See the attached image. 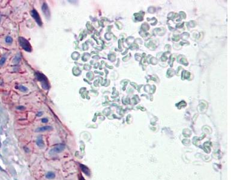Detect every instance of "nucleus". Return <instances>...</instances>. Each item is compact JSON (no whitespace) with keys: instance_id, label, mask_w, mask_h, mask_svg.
Segmentation results:
<instances>
[{"instance_id":"7","label":"nucleus","mask_w":240,"mask_h":180,"mask_svg":"<svg viewBox=\"0 0 240 180\" xmlns=\"http://www.w3.org/2000/svg\"><path fill=\"white\" fill-rule=\"evenodd\" d=\"M80 167L81 168V170H82V172H84L85 175H87V176H89L90 175V172H89V169L88 168H87V166H85V165H80Z\"/></svg>"},{"instance_id":"11","label":"nucleus","mask_w":240,"mask_h":180,"mask_svg":"<svg viewBox=\"0 0 240 180\" xmlns=\"http://www.w3.org/2000/svg\"><path fill=\"white\" fill-rule=\"evenodd\" d=\"M21 56L20 55H16L15 56V58H14V62H16V63H18V62H19L20 61V60H21Z\"/></svg>"},{"instance_id":"9","label":"nucleus","mask_w":240,"mask_h":180,"mask_svg":"<svg viewBox=\"0 0 240 180\" xmlns=\"http://www.w3.org/2000/svg\"><path fill=\"white\" fill-rule=\"evenodd\" d=\"M46 177L47 179H52L55 177V174L54 173V172H49L46 174Z\"/></svg>"},{"instance_id":"14","label":"nucleus","mask_w":240,"mask_h":180,"mask_svg":"<svg viewBox=\"0 0 240 180\" xmlns=\"http://www.w3.org/2000/svg\"><path fill=\"white\" fill-rule=\"evenodd\" d=\"M42 122H43V123H46V122H48V120H47V118H43L42 120Z\"/></svg>"},{"instance_id":"17","label":"nucleus","mask_w":240,"mask_h":180,"mask_svg":"<svg viewBox=\"0 0 240 180\" xmlns=\"http://www.w3.org/2000/svg\"><path fill=\"white\" fill-rule=\"evenodd\" d=\"M1 16H0V22H1Z\"/></svg>"},{"instance_id":"5","label":"nucleus","mask_w":240,"mask_h":180,"mask_svg":"<svg viewBox=\"0 0 240 180\" xmlns=\"http://www.w3.org/2000/svg\"><path fill=\"white\" fill-rule=\"evenodd\" d=\"M65 149V145L64 144H59L58 145H56V146L53 148L52 151H52L54 153H60L62 151H63Z\"/></svg>"},{"instance_id":"12","label":"nucleus","mask_w":240,"mask_h":180,"mask_svg":"<svg viewBox=\"0 0 240 180\" xmlns=\"http://www.w3.org/2000/svg\"><path fill=\"white\" fill-rule=\"evenodd\" d=\"M18 88L21 90V91H23V92H26L27 90H28V89H27V88L25 87L24 86H22V85H20L19 87H18Z\"/></svg>"},{"instance_id":"2","label":"nucleus","mask_w":240,"mask_h":180,"mask_svg":"<svg viewBox=\"0 0 240 180\" xmlns=\"http://www.w3.org/2000/svg\"><path fill=\"white\" fill-rule=\"evenodd\" d=\"M19 45L22 48L24 49L25 51H27V52H31L32 51V47L31 46L30 43L27 39L25 38L21 37L19 38Z\"/></svg>"},{"instance_id":"4","label":"nucleus","mask_w":240,"mask_h":180,"mask_svg":"<svg viewBox=\"0 0 240 180\" xmlns=\"http://www.w3.org/2000/svg\"><path fill=\"white\" fill-rule=\"evenodd\" d=\"M42 10L43 11L44 14H45V16L47 18H49L51 16V12L50 10H49V9L48 6H47V4L46 3H44L42 5Z\"/></svg>"},{"instance_id":"8","label":"nucleus","mask_w":240,"mask_h":180,"mask_svg":"<svg viewBox=\"0 0 240 180\" xmlns=\"http://www.w3.org/2000/svg\"><path fill=\"white\" fill-rule=\"evenodd\" d=\"M36 144L38 146H39V147H40V148L43 147L44 145H45V144H44L43 140V139H42V136H38V137L37 139Z\"/></svg>"},{"instance_id":"13","label":"nucleus","mask_w":240,"mask_h":180,"mask_svg":"<svg viewBox=\"0 0 240 180\" xmlns=\"http://www.w3.org/2000/svg\"><path fill=\"white\" fill-rule=\"evenodd\" d=\"M5 60H6V59H5V58H4V57L2 58L0 60V66H3V64L5 63Z\"/></svg>"},{"instance_id":"16","label":"nucleus","mask_w":240,"mask_h":180,"mask_svg":"<svg viewBox=\"0 0 240 180\" xmlns=\"http://www.w3.org/2000/svg\"><path fill=\"white\" fill-rule=\"evenodd\" d=\"M42 114H43V113H42V112H39L37 114V116H40V115H42Z\"/></svg>"},{"instance_id":"15","label":"nucleus","mask_w":240,"mask_h":180,"mask_svg":"<svg viewBox=\"0 0 240 180\" xmlns=\"http://www.w3.org/2000/svg\"><path fill=\"white\" fill-rule=\"evenodd\" d=\"M17 109H20V110H22V109H25V107L24 106H18L17 107Z\"/></svg>"},{"instance_id":"1","label":"nucleus","mask_w":240,"mask_h":180,"mask_svg":"<svg viewBox=\"0 0 240 180\" xmlns=\"http://www.w3.org/2000/svg\"><path fill=\"white\" fill-rule=\"evenodd\" d=\"M35 76H36V78L37 79L38 81L40 82L42 87L44 89L46 90L49 88V82H48V80H47V78L45 76V75H44L43 74H42V73H41L37 72L36 73V74H35Z\"/></svg>"},{"instance_id":"10","label":"nucleus","mask_w":240,"mask_h":180,"mask_svg":"<svg viewBox=\"0 0 240 180\" xmlns=\"http://www.w3.org/2000/svg\"><path fill=\"white\" fill-rule=\"evenodd\" d=\"M13 42V38L11 37L10 36H7L6 38H5V42L8 44H11Z\"/></svg>"},{"instance_id":"18","label":"nucleus","mask_w":240,"mask_h":180,"mask_svg":"<svg viewBox=\"0 0 240 180\" xmlns=\"http://www.w3.org/2000/svg\"><path fill=\"white\" fill-rule=\"evenodd\" d=\"M81 179H82V180H85V179H84L83 178H81Z\"/></svg>"},{"instance_id":"6","label":"nucleus","mask_w":240,"mask_h":180,"mask_svg":"<svg viewBox=\"0 0 240 180\" xmlns=\"http://www.w3.org/2000/svg\"><path fill=\"white\" fill-rule=\"evenodd\" d=\"M52 129V127L51 126H46L44 127H38L36 130V132H43L46 131H50Z\"/></svg>"},{"instance_id":"3","label":"nucleus","mask_w":240,"mask_h":180,"mask_svg":"<svg viewBox=\"0 0 240 180\" xmlns=\"http://www.w3.org/2000/svg\"><path fill=\"white\" fill-rule=\"evenodd\" d=\"M30 14H31V15L32 17L34 19H35V21H36L37 23V24L39 25V26L42 27V21L41 18H40V17L39 14H38V12H37L36 10H32L31 11Z\"/></svg>"}]
</instances>
